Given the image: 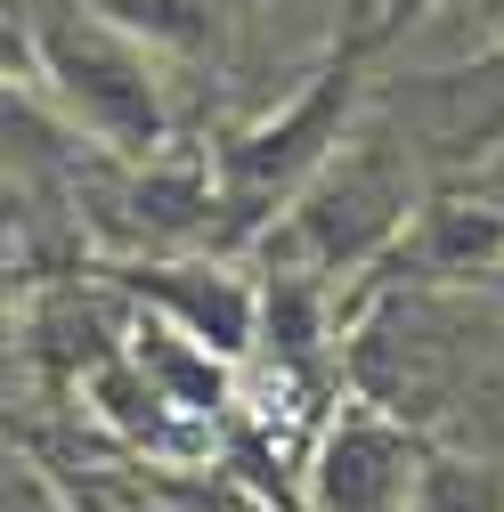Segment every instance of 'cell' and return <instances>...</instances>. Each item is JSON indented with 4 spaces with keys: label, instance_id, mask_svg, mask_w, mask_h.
Here are the masks:
<instances>
[{
    "label": "cell",
    "instance_id": "cell-1",
    "mask_svg": "<svg viewBox=\"0 0 504 512\" xmlns=\"http://www.w3.org/2000/svg\"><path fill=\"white\" fill-rule=\"evenodd\" d=\"M25 9V66L33 90L66 114V131L106 147L114 163H155L171 147V106L155 82V57L131 25L82 0H17Z\"/></svg>",
    "mask_w": 504,
    "mask_h": 512
},
{
    "label": "cell",
    "instance_id": "cell-2",
    "mask_svg": "<svg viewBox=\"0 0 504 512\" xmlns=\"http://www.w3.org/2000/svg\"><path fill=\"white\" fill-rule=\"evenodd\" d=\"M366 49H383V33H374V17L358 33L334 41V57L318 74H309L277 114H261L252 131H236L220 147V236H269L293 196L309 179H318L334 163V147L350 139V114H358V74H366Z\"/></svg>",
    "mask_w": 504,
    "mask_h": 512
},
{
    "label": "cell",
    "instance_id": "cell-3",
    "mask_svg": "<svg viewBox=\"0 0 504 512\" xmlns=\"http://www.w3.org/2000/svg\"><path fill=\"white\" fill-rule=\"evenodd\" d=\"M415 212H423V196H415L407 147L391 131H350L334 147V163L269 228V252H277V269H309V277L334 285V277H358L374 261H391L399 236L415 228Z\"/></svg>",
    "mask_w": 504,
    "mask_h": 512
},
{
    "label": "cell",
    "instance_id": "cell-4",
    "mask_svg": "<svg viewBox=\"0 0 504 512\" xmlns=\"http://www.w3.org/2000/svg\"><path fill=\"white\" fill-rule=\"evenodd\" d=\"M423 464L431 447L407 423H391L383 407H342L301 464L309 512H415Z\"/></svg>",
    "mask_w": 504,
    "mask_h": 512
},
{
    "label": "cell",
    "instance_id": "cell-5",
    "mask_svg": "<svg viewBox=\"0 0 504 512\" xmlns=\"http://www.w3.org/2000/svg\"><path fill=\"white\" fill-rule=\"evenodd\" d=\"M114 293H131L139 309H163L171 326H187L196 342H212L220 358H252L261 350V285L228 261H187V252H147V261H114L106 269Z\"/></svg>",
    "mask_w": 504,
    "mask_h": 512
},
{
    "label": "cell",
    "instance_id": "cell-6",
    "mask_svg": "<svg viewBox=\"0 0 504 512\" xmlns=\"http://www.w3.org/2000/svg\"><path fill=\"white\" fill-rule=\"evenodd\" d=\"M82 407H90L122 447H139V456H155V464H204L212 439H220V423L196 415V407H179L163 382L131 358V342H122V350L82 382Z\"/></svg>",
    "mask_w": 504,
    "mask_h": 512
},
{
    "label": "cell",
    "instance_id": "cell-7",
    "mask_svg": "<svg viewBox=\"0 0 504 512\" xmlns=\"http://www.w3.org/2000/svg\"><path fill=\"white\" fill-rule=\"evenodd\" d=\"M131 358L163 382L179 407H196V415H212V423L236 407V382H228L236 358H220L212 342H196L187 326H171L163 309H139V317H131Z\"/></svg>",
    "mask_w": 504,
    "mask_h": 512
},
{
    "label": "cell",
    "instance_id": "cell-8",
    "mask_svg": "<svg viewBox=\"0 0 504 512\" xmlns=\"http://www.w3.org/2000/svg\"><path fill=\"white\" fill-rule=\"evenodd\" d=\"M415 512H504V472L496 464H464V456H431Z\"/></svg>",
    "mask_w": 504,
    "mask_h": 512
},
{
    "label": "cell",
    "instance_id": "cell-9",
    "mask_svg": "<svg viewBox=\"0 0 504 512\" xmlns=\"http://www.w3.org/2000/svg\"><path fill=\"white\" fill-rule=\"evenodd\" d=\"M9 512H82L41 456H9Z\"/></svg>",
    "mask_w": 504,
    "mask_h": 512
},
{
    "label": "cell",
    "instance_id": "cell-10",
    "mask_svg": "<svg viewBox=\"0 0 504 512\" xmlns=\"http://www.w3.org/2000/svg\"><path fill=\"white\" fill-rule=\"evenodd\" d=\"M431 9H456V0H374V33H407V25H423ZM464 9H472V0H464Z\"/></svg>",
    "mask_w": 504,
    "mask_h": 512
},
{
    "label": "cell",
    "instance_id": "cell-11",
    "mask_svg": "<svg viewBox=\"0 0 504 512\" xmlns=\"http://www.w3.org/2000/svg\"><path fill=\"white\" fill-rule=\"evenodd\" d=\"M472 17H480L488 33H504V0H472Z\"/></svg>",
    "mask_w": 504,
    "mask_h": 512
},
{
    "label": "cell",
    "instance_id": "cell-12",
    "mask_svg": "<svg viewBox=\"0 0 504 512\" xmlns=\"http://www.w3.org/2000/svg\"><path fill=\"white\" fill-rule=\"evenodd\" d=\"M122 512H179V504H163V496H147V504H122Z\"/></svg>",
    "mask_w": 504,
    "mask_h": 512
},
{
    "label": "cell",
    "instance_id": "cell-13",
    "mask_svg": "<svg viewBox=\"0 0 504 512\" xmlns=\"http://www.w3.org/2000/svg\"><path fill=\"white\" fill-rule=\"evenodd\" d=\"M236 512H277V504H261V496H252V504H236Z\"/></svg>",
    "mask_w": 504,
    "mask_h": 512
}]
</instances>
